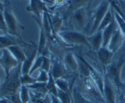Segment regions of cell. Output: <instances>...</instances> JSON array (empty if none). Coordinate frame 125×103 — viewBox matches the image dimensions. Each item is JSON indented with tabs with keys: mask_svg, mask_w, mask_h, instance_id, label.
Returning <instances> with one entry per match:
<instances>
[{
	"mask_svg": "<svg viewBox=\"0 0 125 103\" xmlns=\"http://www.w3.org/2000/svg\"><path fill=\"white\" fill-rule=\"evenodd\" d=\"M92 10L90 5L76 10L64 21L66 23L67 30L79 32L87 35L91 21Z\"/></svg>",
	"mask_w": 125,
	"mask_h": 103,
	"instance_id": "obj_1",
	"label": "cell"
},
{
	"mask_svg": "<svg viewBox=\"0 0 125 103\" xmlns=\"http://www.w3.org/2000/svg\"><path fill=\"white\" fill-rule=\"evenodd\" d=\"M125 63V53L114 57L112 62L104 67V76L106 77L114 86L117 96L123 95V82L121 81V71ZM124 96V95H123Z\"/></svg>",
	"mask_w": 125,
	"mask_h": 103,
	"instance_id": "obj_2",
	"label": "cell"
},
{
	"mask_svg": "<svg viewBox=\"0 0 125 103\" xmlns=\"http://www.w3.org/2000/svg\"><path fill=\"white\" fill-rule=\"evenodd\" d=\"M74 85L85 97L89 100L97 103H106L100 90L89 74L78 73Z\"/></svg>",
	"mask_w": 125,
	"mask_h": 103,
	"instance_id": "obj_3",
	"label": "cell"
},
{
	"mask_svg": "<svg viewBox=\"0 0 125 103\" xmlns=\"http://www.w3.org/2000/svg\"><path fill=\"white\" fill-rule=\"evenodd\" d=\"M22 63H20L18 67L13 68L7 77H5L4 82L0 85V97L9 99L20 91L21 76Z\"/></svg>",
	"mask_w": 125,
	"mask_h": 103,
	"instance_id": "obj_4",
	"label": "cell"
},
{
	"mask_svg": "<svg viewBox=\"0 0 125 103\" xmlns=\"http://www.w3.org/2000/svg\"><path fill=\"white\" fill-rule=\"evenodd\" d=\"M3 15L7 29V34L21 37L20 31L23 30L24 27L19 23L16 18L11 6L10 2L6 0L4 2Z\"/></svg>",
	"mask_w": 125,
	"mask_h": 103,
	"instance_id": "obj_5",
	"label": "cell"
},
{
	"mask_svg": "<svg viewBox=\"0 0 125 103\" xmlns=\"http://www.w3.org/2000/svg\"><path fill=\"white\" fill-rule=\"evenodd\" d=\"M111 7L110 0H103L99 6L92 10L91 21L90 23L89 32L87 36L93 35L97 31L103 19Z\"/></svg>",
	"mask_w": 125,
	"mask_h": 103,
	"instance_id": "obj_6",
	"label": "cell"
},
{
	"mask_svg": "<svg viewBox=\"0 0 125 103\" xmlns=\"http://www.w3.org/2000/svg\"><path fill=\"white\" fill-rule=\"evenodd\" d=\"M58 35L65 43L73 46H87L92 50V47L87 39V35L82 32L72 30L63 29L59 32Z\"/></svg>",
	"mask_w": 125,
	"mask_h": 103,
	"instance_id": "obj_7",
	"label": "cell"
},
{
	"mask_svg": "<svg viewBox=\"0 0 125 103\" xmlns=\"http://www.w3.org/2000/svg\"><path fill=\"white\" fill-rule=\"evenodd\" d=\"M26 9L28 12H32L34 14L33 17L39 26L42 23V17L44 12L50 13L48 7L46 6V3L43 0H30V3Z\"/></svg>",
	"mask_w": 125,
	"mask_h": 103,
	"instance_id": "obj_8",
	"label": "cell"
},
{
	"mask_svg": "<svg viewBox=\"0 0 125 103\" xmlns=\"http://www.w3.org/2000/svg\"><path fill=\"white\" fill-rule=\"evenodd\" d=\"M92 0H67L65 4L63 7L61 11L57 12L63 20H66L73 12L76 10L79 9L83 7L90 5Z\"/></svg>",
	"mask_w": 125,
	"mask_h": 103,
	"instance_id": "obj_9",
	"label": "cell"
},
{
	"mask_svg": "<svg viewBox=\"0 0 125 103\" xmlns=\"http://www.w3.org/2000/svg\"><path fill=\"white\" fill-rule=\"evenodd\" d=\"M1 50L2 54L0 57V66L4 71L5 77H7L11 70L18 67L20 63L8 49L3 48Z\"/></svg>",
	"mask_w": 125,
	"mask_h": 103,
	"instance_id": "obj_10",
	"label": "cell"
},
{
	"mask_svg": "<svg viewBox=\"0 0 125 103\" xmlns=\"http://www.w3.org/2000/svg\"><path fill=\"white\" fill-rule=\"evenodd\" d=\"M51 57H54L51 59V70H50L52 77L54 80L60 79L62 78H67L68 76V72L65 67L63 63L62 60L51 56Z\"/></svg>",
	"mask_w": 125,
	"mask_h": 103,
	"instance_id": "obj_11",
	"label": "cell"
},
{
	"mask_svg": "<svg viewBox=\"0 0 125 103\" xmlns=\"http://www.w3.org/2000/svg\"><path fill=\"white\" fill-rule=\"evenodd\" d=\"M63 63L67 72L72 74H77L79 68V63L77 57L73 52L68 51L63 57Z\"/></svg>",
	"mask_w": 125,
	"mask_h": 103,
	"instance_id": "obj_12",
	"label": "cell"
},
{
	"mask_svg": "<svg viewBox=\"0 0 125 103\" xmlns=\"http://www.w3.org/2000/svg\"><path fill=\"white\" fill-rule=\"evenodd\" d=\"M12 45H20V46H26L30 45L27 44L22 40L21 37L12 35L10 34H6L3 35H0V49L7 48Z\"/></svg>",
	"mask_w": 125,
	"mask_h": 103,
	"instance_id": "obj_13",
	"label": "cell"
},
{
	"mask_svg": "<svg viewBox=\"0 0 125 103\" xmlns=\"http://www.w3.org/2000/svg\"><path fill=\"white\" fill-rule=\"evenodd\" d=\"M124 35L118 27L114 33L107 48L114 54L116 53L123 45Z\"/></svg>",
	"mask_w": 125,
	"mask_h": 103,
	"instance_id": "obj_14",
	"label": "cell"
},
{
	"mask_svg": "<svg viewBox=\"0 0 125 103\" xmlns=\"http://www.w3.org/2000/svg\"><path fill=\"white\" fill-rule=\"evenodd\" d=\"M104 98L106 103H116L117 92L113 84L104 76Z\"/></svg>",
	"mask_w": 125,
	"mask_h": 103,
	"instance_id": "obj_15",
	"label": "cell"
},
{
	"mask_svg": "<svg viewBox=\"0 0 125 103\" xmlns=\"http://www.w3.org/2000/svg\"><path fill=\"white\" fill-rule=\"evenodd\" d=\"M118 28L117 22L114 17L111 23L103 31V47H107L114 33Z\"/></svg>",
	"mask_w": 125,
	"mask_h": 103,
	"instance_id": "obj_16",
	"label": "cell"
},
{
	"mask_svg": "<svg viewBox=\"0 0 125 103\" xmlns=\"http://www.w3.org/2000/svg\"><path fill=\"white\" fill-rule=\"evenodd\" d=\"M96 52L98 59L104 67L109 65L114 57L115 54L111 52L107 47L102 46Z\"/></svg>",
	"mask_w": 125,
	"mask_h": 103,
	"instance_id": "obj_17",
	"label": "cell"
},
{
	"mask_svg": "<svg viewBox=\"0 0 125 103\" xmlns=\"http://www.w3.org/2000/svg\"><path fill=\"white\" fill-rule=\"evenodd\" d=\"M88 41L92 47V50L96 52L103 46V31H98L95 34L87 36Z\"/></svg>",
	"mask_w": 125,
	"mask_h": 103,
	"instance_id": "obj_18",
	"label": "cell"
},
{
	"mask_svg": "<svg viewBox=\"0 0 125 103\" xmlns=\"http://www.w3.org/2000/svg\"><path fill=\"white\" fill-rule=\"evenodd\" d=\"M49 16H50V24H51L52 31L58 34L59 32L62 30L64 21L60 15L59 13L57 12L50 13Z\"/></svg>",
	"mask_w": 125,
	"mask_h": 103,
	"instance_id": "obj_19",
	"label": "cell"
},
{
	"mask_svg": "<svg viewBox=\"0 0 125 103\" xmlns=\"http://www.w3.org/2000/svg\"><path fill=\"white\" fill-rule=\"evenodd\" d=\"M38 50L37 47H35V49L32 51V52L30 54L29 56H27V58L21 64V74H29V72L34 63V61L35 60L36 57H37Z\"/></svg>",
	"mask_w": 125,
	"mask_h": 103,
	"instance_id": "obj_20",
	"label": "cell"
},
{
	"mask_svg": "<svg viewBox=\"0 0 125 103\" xmlns=\"http://www.w3.org/2000/svg\"><path fill=\"white\" fill-rule=\"evenodd\" d=\"M7 48L9 50L13 57L18 61L19 63H23L26 59L27 56L21 46L12 45Z\"/></svg>",
	"mask_w": 125,
	"mask_h": 103,
	"instance_id": "obj_21",
	"label": "cell"
},
{
	"mask_svg": "<svg viewBox=\"0 0 125 103\" xmlns=\"http://www.w3.org/2000/svg\"><path fill=\"white\" fill-rule=\"evenodd\" d=\"M72 96L73 103H97L85 97L74 84L72 88Z\"/></svg>",
	"mask_w": 125,
	"mask_h": 103,
	"instance_id": "obj_22",
	"label": "cell"
},
{
	"mask_svg": "<svg viewBox=\"0 0 125 103\" xmlns=\"http://www.w3.org/2000/svg\"><path fill=\"white\" fill-rule=\"evenodd\" d=\"M57 89L64 92L72 93L74 83H70L67 78H62L55 81Z\"/></svg>",
	"mask_w": 125,
	"mask_h": 103,
	"instance_id": "obj_23",
	"label": "cell"
},
{
	"mask_svg": "<svg viewBox=\"0 0 125 103\" xmlns=\"http://www.w3.org/2000/svg\"><path fill=\"white\" fill-rule=\"evenodd\" d=\"M39 27H40V39H39V45L37 46V50L38 54L39 55H41L43 50L47 46L48 36L44 28L42 26Z\"/></svg>",
	"mask_w": 125,
	"mask_h": 103,
	"instance_id": "obj_24",
	"label": "cell"
},
{
	"mask_svg": "<svg viewBox=\"0 0 125 103\" xmlns=\"http://www.w3.org/2000/svg\"><path fill=\"white\" fill-rule=\"evenodd\" d=\"M114 17V9L112 7V6H111L109 9L108 10L107 12L106 13V15L104 16V18L103 19L102 21H101L97 31H103L111 23V21L113 20Z\"/></svg>",
	"mask_w": 125,
	"mask_h": 103,
	"instance_id": "obj_25",
	"label": "cell"
},
{
	"mask_svg": "<svg viewBox=\"0 0 125 103\" xmlns=\"http://www.w3.org/2000/svg\"><path fill=\"white\" fill-rule=\"evenodd\" d=\"M46 89H47L49 93L51 94V95H54V96H57V90H58V89L56 86L54 79L53 78L50 72H49L48 81L46 82Z\"/></svg>",
	"mask_w": 125,
	"mask_h": 103,
	"instance_id": "obj_26",
	"label": "cell"
},
{
	"mask_svg": "<svg viewBox=\"0 0 125 103\" xmlns=\"http://www.w3.org/2000/svg\"><path fill=\"white\" fill-rule=\"evenodd\" d=\"M20 96L22 103H29L31 101L29 89L26 85H21L20 89Z\"/></svg>",
	"mask_w": 125,
	"mask_h": 103,
	"instance_id": "obj_27",
	"label": "cell"
},
{
	"mask_svg": "<svg viewBox=\"0 0 125 103\" xmlns=\"http://www.w3.org/2000/svg\"><path fill=\"white\" fill-rule=\"evenodd\" d=\"M57 96L62 103H73L72 93H68L58 89Z\"/></svg>",
	"mask_w": 125,
	"mask_h": 103,
	"instance_id": "obj_28",
	"label": "cell"
},
{
	"mask_svg": "<svg viewBox=\"0 0 125 103\" xmlns=\"http://www.w3.org/2000/svg\"><path fill=\"white\" fill-rule=\"evenodd\" d=\"M26 86L29 90H38V91H42V92H44L48 93L47 89H46V82H36L34 83V84H31V85H26Z\"/></svg>",
	"mask_w": 125,
	"mask_h": 103,
	"instance_id": "obj_29",
	"label": "cell"
},
{
	"mask_svg": "<svg viewBox=\"0 0 125 103\" xmlns=\"http://www.w3.org/2000/svg\"><path fill=\"white\" fill-rule=\"evenodd\" d=\"M37 78H34L29 74H21V85H28L36 82Z\"/></svg>",
	"mask_w": 125,
	"mask_h": 103,
	"instance_id": "obj_30",
	"label": "cell"
},
{
	"mask_svg": "<svg viewBox=\"0 0 125 103\" xmlns=\"http://www.w3.org/2000/svg\"><path fill=\"white\" fill-rule=\"evenodd\" d=\"M43 63V56L42 55H39V56L36 57L35 60L34 61V63H33L32 66L30 70V72H29V74L31 75L32 74H33L34 72H35V71L37 70L40 69L41 68L42 65Z\"/></svg>",
	"mask_w": 125,
	"mask_h": 103,
	"instance_id": "obj_31",
	"label": "cell"
},
{
	"mask_svg": "<svg viewBox=\"0 0 125 103\" xmlns=\"http://www.w3.org/2000/svg\"><path fill=\"white\" fill-rule=\"evenodd\" d=\"M114 14L115 18L116 21L117 22V24H118V27L120 29L121 31L122 32L123 35L125 36V23L123 21V20L122 19V18L121 17V16L114 9Z\"/></svg>",
	"mask_w": 125,
	"mask_h": 103,
	"instance_id": "obj_32",
	"label": "cell"
},
{
	"mask_svg": "<svg viewBox=\"0 0 125 103\" xmlns=\"http://www.w3.org/2000/svg\"><path fill=\"white\" fill-rule=\"evenodd\" d=\"M51 57H46L43 56V63L41 68L40 70L46 71L47 72H50V69L51 68Z\"/></svg>",
	"mask_w": 125,
	"mask_h": 103,
	"instance_id": "obj_33",
	"label": "cell"
},
{
	"mask_svg": "<svg viewBox=\"0 0 125 103\" xmlns=\"http://www.w3.org/2000/svg\"><path fill=\"white\" fill-rule=\"evenodd\" d=\"M49 78V72L40 70L39 76L37 78V81L40 82H47Z\"/></svg>",
	"mask_w": 125,
	"mask_h": 103,
	"instance_id": "obj_34",
	"label": "cell"
},
{
	"mask_svg": "<svg viewBox=\"0 0 125 103\" xmlns=\"http://www.w3.org/2000/svg\"><path fill=\"white\" fill-rule=\"evenodd\" d=\"M31 101L32 103H51V95L50 93L48 94L46 97L43 100H35V99L30 98Z\"/></svg>",
	"mask_w": 125,
	"mask_h": 103,
	"instance_id": "obj_35",
	"label": "cell"
},
{
	"mask_svg": "<svg viewBox=\"0 0 125 103\" xmlns=\"http://www.w3.org/2000/svg\"><path fill=\"white\" fill-rule=\"evenodd\" d=\"M120 9L125 15V0H114Z\"/></svg>",
	"mask_w": 125,
	"mask_h": 103,
	"instance_id": "obj_36",
	"label": "cell"
},
{
	"mask_svg": "<svg viewBox=\"0 0 125 103\" xmlns=\"http://www.w3.org/2000/svg\"><path fill=\"white\" fill-rule=\"evenodd\" d=\"M50 95H51V103H62L59 100V99L57 98V96H54L53 95H51V94H50Z\"/></svg>",
	"mask_w": 125,
	"mask_h": 103,
	"instance_id": "obj_37",
	"label": "cell"
},
{
	"mask_svg": "<svg viewBox=\"0 0 125 103\" xmlns=\"http://www.w3.org/2000/svg\"><path fill=\"white\" fill-rule=\"evenodd\" d=\"M116 103H125V99L123 95L117 96V102Z\"/></svg>",
	"mask_w": 125,
	"mask_h": 103,
	"instance_id": "obj_38",
	"label": "cell"
},
{
	"mask_svg": "<svg viewBox=\"0 0 125 103\" xmlns=\"http://www.w3.org/2000/svg\"><path fill=\"white\" fill-rule=\"evenodd\" d=\"M122 90H123V94L124 95V98L125 99V81L123 82V88H122Z\"/></svg>",
	"mask_w": 125,
	"mask_h": 103,
	"instance_id": "obj_39",
	"label": "cell"
},
{
	"mask_svg": "<svg viewBox=\"0 0 125 103\" xmlns=\"http://www.w3.org/2000/svg\"><path fill=\"white\" fill-rule=\"evenodd\" d=\"M3 9H4V4L2 3V2L0 1V10L3 11Z\"/></svg>",
	"mask_w": 125,
	"mask_h": 103,
	"instance_id": "obj_40",
	"label": "cell"
},
{
	"mask_svg": "<svg viewBox=\"0 0 125 103\" xmlns=\"http://www.w3.org/2000/svg\"><path fill=\"white\" fill-rule=\"evenodd\" d=\"M51 1H52V4H53V1H52V0H51Z\"/></svg>",
	"mask_w": 125,
	"mask_h": 103,
	"instance_id": "obj_41",
	"label": "cell"
},
{
	"mask_svg": "<svg viewBox=\"0 0 125 103\" xmlns=\"http://www.w3.org/2000/svg\"><path fill=\"white\" fill-rule=\"evenodd\" d=\"M29 103H32V102H31V101H30V102H29Z\"/></svg>",
	"mask_w": 125,
	"mask_h": 103,
	"instance_id": "obj_42",
	"label": "cell"
},
{
	"mask_svg": "<svg viewBox=\"0 0 125 103\" xmlns=\"http://www.w3.org/2000/svg\"><path fill=\"white\" fill-rule=\"evenodd\" d=\"M0 50H1V49H0ZM1 66H0V69H1Z\"/></svg>",
	"mask_w": 125,
	"mask_h": 103,
	"instance_id": "obj_43",
	"label": "cell"
},
{
	"mask_svg": "<svg viewBox=\"0 0 125 103\" xmlns=\"http://www.w3.org/2000/svg\"><path fill=\"white\" fill-rule=\"evenodd\" d=\"M0 81H1V79H0Z\"/></svg>",
	"mask_w": 125,
	"mask_h": 103,
	"instance_id": "obj_44",
	"label": "cell"
},
{
	"mask_svg": "<svg viewBox=\"0 0 125 103\" xmlns=\"http://www.w3.org/2000/svg\"><path fill=\"white\" fill-rule=\"evenodd\" d=\"M1 97H0V99H1Z\"/></svg>",
	"mask_w": 125,
	"mask_h": 103,
	"instance_id": "obj_45",
	"label": "cell"
}]
</instances>
